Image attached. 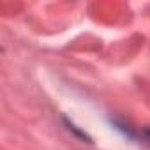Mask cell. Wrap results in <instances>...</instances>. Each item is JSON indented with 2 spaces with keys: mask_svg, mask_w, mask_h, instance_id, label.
<instances>
[{
  "mask_svg": "<svg viewBox=\"0 0 150 150\" xmlns=\"http://www.w3.org/2000/svg\"><path fill=\"white\" fill-rule=\"evenodd\" d=\"M145 134H146V138H148V141H150V129H146V132H145Z\"/></svg>",
  "mask_w": 150,
  "mask_h": 150,
  "instance_id": "6da1fadb",
  "label": "cell"
}]
</instances>
